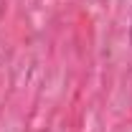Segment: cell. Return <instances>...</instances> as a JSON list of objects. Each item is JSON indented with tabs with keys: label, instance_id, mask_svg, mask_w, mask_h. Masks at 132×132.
Segmentation results:
<instances>
[{
	"label": "cell",
	"instance_id": "6da1fadb",
	"mask_svg": "<svg viewBox=\"0 0 132 132\" xmlns=\"http://www.w3.org/2000/svg\"><path fill=\"white\" fill-rule=\"evenodd\" d=\"M130 41H132V28H130Z\"/></svg>",
	"mask_w": 132,
	"mask_h": 132
}]
</instances>
